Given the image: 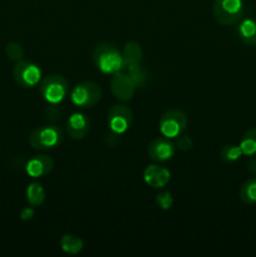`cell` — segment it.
Instances as JSON below:
<instances>
[{"instance_id": "1", "label": "cell", "mask_w": 256, "mask_h": 257, "mask_svg": "<svg viewBox=\"0 0 256 257\" xmlns=\"http://www.w3.org/2000/svg\"><path fill=\"white\" fill-rule=\"evenodd\" d=\"M93 62L105 74H114L123 68V55L115 45L102 43L93 50Z\"/></svg>"}, {"instance_id": "2", "label": "cell", "mask_w": 256, "mask_h": 257, "mask_svg": "<svg viewBox=\"0 0 256 257\" xmlns=\"http://www.w3.org/2000/svg\"><path fill=\"white\" fill-rule=\"evenodd\" d=\"M63 137V131L57 125H43L33 131L29 136V145L38 151L52 150L62 143Z\"/></svg>"}, {"instance_id": "3", "label": "cell", "mask_w": 256, "mask_h": 257, "mask_svg": "<svg viewBox=\"0 0 256 257\" xmlns=\"http://www.w3.org/2000/svg\"><path fill=\"white\" fill-rule=\"evenodd\" d=\"M245 7L242 0H215L213 17L221 25H233L243 17Z\"/></svg>"}, {"instance_id": "4", "label": "cell", "mask_w": 256, "mask_h": 257, "mask_svg": "<svg viewBox=\"0 0 256 257\" xmlns=\"http://www.w3.org/2000/svg\"><path fill=\"white\" fill-rule=\"evenodd\" d=\"M39 92L47 102L57 104L67 97L69 92V83L62 75H49L42 80L39 85Z\"/></svg>"}, {"instance_id": "5", "label": "cell", "mask_w": 256, "mask_h": 257, "mask_svg": "<svg viewBox=\"0 0 256 257\" xmlns=\"http://www.w3.org/2000/svg\"><path fill=\"white\" fill-rule=\"evenodd\" d=\"M73 104L79 108H90L97 104L102 98V89L94 82H82L72 90Z\"/></svg>"}, {"instance_id": "6", "label": "cell", "mask_w": 256, "mask_h": 257, "mask_svg": "<svg viewBox=\"0 0 256 257\" xmlns=\"http://www.w3.org/2000/svg\"><path fill=\"white\" fill-rule=\"evenodd\" d=\"M187 127V117L182 110L170 109L160 119V131L166 138L180 137Z\"/></svg>"}, {"instance_id": "7", "label": "cell", "mask_w": 256, "mask_h": 257, "mask_svg": "<svg viewBox=\"0 0 256 257\" xmlns=\"http://www.w3.org/2000/svg\"><path fill=\"white\" fill-rule=\"evenodd\" d=\"M13 77L18 85L23 88H33L39 83L42 70L37 64L29 60H19L13 68Z\"/></svg>"}, {"instance_id": "8", "label": "cell", "mask_w": 256, "mask_h": 257, "mask_svg": "<svg viewBox=\"0 0 256 257\" xmlns=\"http://www.w3.org/2000/svg\"><path fill=\"white\" fill-rule=\"evenodd\" d=\"M132 110L127 105H114L108 112V125L115 133H123L130 128L132 123Z\"/></svg>"}, {"instance_id": "9", "label": "cell", "mask_w": 256, "mask_h": 257, "mask_svg": "<svg viewBox=\"0 0 256 257\" xmlns=\"http://www.w3.org/2000/svg\"><path fill=\"white\" fill-rule=\"evenodd\" d=\"M135 84L131 79L130 74L119 72L114 73L110 80V90L115 98L120 100H131L135 95Z\"/></svg>"}, {"instance_id": "10", "label": "cell", "mask_w": 256, "mask_h": 257, "mask_svg": "<svg viewBox=\"0 0 256 257\" xmlns=\"http://www.w3.org/2000/svg\"><path fill=\"white\" fill-rule=\"evenodd\" d=\"M176 147L168 138L160 137L153 140L148 146V156L155 162H165L175 156Z\"/></svg>"}, {"instance_id": "11", "label": "cell", "mask_w": 256, "mask_h": 257, "mask_svg": "<svg viewBox=\"0 0 256 257\" xmlns=\"http://www.w3.org/2000/svg\"><path fill=\"white\" fill-rule=\"evenodd\" d=\"M89 119L84 113H73L69 119L67 120L68 135L73 140H82L89 132Z\"/></svg>"}, {"instance_id": "12", "label": "cell", "mask_w": 256, "mask_h": 257, "mask_svg": "<svg viewBox=\"0 0 256 257\" xmlns=\"http://www.w3.org/2000/svg\"><path fill=\"white\" fill-rule=\"evenodd\" d=\"M53 167H54V162L48 156H35L32 160L28 161L27 163V173L33 178L43 177V176L48 175L52 172Z\"/></svg>"}, {"instance_id": "13", "label": "cell", "mask_w": 256, "mask_h": 257, "mask_svg": "<svg viewBox=\"0 0 256 257\" xmlns=\"http://www.w3.org/2000/svg\"><path fill=\"white\" fill-rule=\"evenodd\" d=\"M145 181L148 186L155 188H162L170 181V172L165 167L150 166L145 171Z\"/></svg>"}, {"instance_id": "14", "label": "cell", "mask_w": 256, "mask_h": 257, "mask_svg": "<svg viewBox=\"0 0 256 257\" xmlns=\"http://www.w3.org/2000/svg\"><path fill=\"white\" fill-rule=\"evenodd\" d=\"M123 67L127 68L128 70L132 68L140 67L141 62L143 59L142 48L138 43L128 42L125 44L124 50H123Z\"/></svg>"}, {"instance_id": "15", "label": "cell", "mask_w": 256, "mask_h": 257, "mask_svg": "<svg viewBox=\"0 0 256 257\" xmlns=\"http://www.w3.org/2000/svg\"><path fill=\"white\" fill-rule=\"evenodd\" d=\"M237 35L245 44L256 47V20L243 19L237 27Z\"/></svg>"}, {"instance_id": "16", "label": "cell", "mask_w": 256, "mask_h": 257, "mask_svg": "<svg viewBox=\"0 0 256 257\" xmlns=\"http://www.w3.org/2000/svg\"><path fill=\"white\" fill-rule=\"evenodd\" d=\"M238 146L242 151V155L247 156V157L256 156V127L250 128L243 133Z\"/></svg>"}, {"instance_id": "17", "label": "cell", "mask_w": 256, "mask_h": 257, "mask_svg": "<svg viewBox=\"0 0 256 257\" xmlns=\"http://www.w3.org/2000/svg\"><path fill=\"white\" fill-rule=\"evenodd\" d=\"M240 198L243 203L255 205L256 203V177L248 178L240 188Z\"/></svg>"}, {"instance_id": "18", "label": "cell", "mask_w": 256, "mask_h": 257, "mask_svg": "<svg viewBox=\"0 0 256 257\" xmlns=\"http://www.w3.org/2000/svg\"><path fill=\"white\" fill-rule=\"evenodd\" d=\"M27 197L32 206H35V207H37V206H40L44 202L45 198L44 188H43L42 185H39V183H30V185L28 186Z\"/></svg>"}, {"instance_id": "19", "label": "cell", "mask_w": 256, "mask_h": 257, "mask_svg": "<svg viewBox=\"0 0 256 257\" xmlns=\"http://www.w3.org/2000/svg\"><path fill=\"white\" fill-rule=\"evenodd\" d=\"M60 246H62L63 251L70 253V255H74V253H78L82 250L83 242L80 238L75 237V236L65 235L60 240Z\"/></svg>"}, {"instance_id": "20", "label": "cell", "mask_w": 256, "mask_h": 257, "mask_svg": "<svg viewBox=\"0 0 256 257\" xmlns=\"http://www.w3.org/2000/svg\"><path fill=\"white\" fill-rule=\"evenodd\" d=\"M242 156V151H241L240 146L235 145H227L221 150L220 158L225 163H233Z\"/></svg>"}, {"instance_id": "21", "label": "cell", "mask_w": 256, "mask_h": 257, "mask_svg": "<svg viewBox=\"0 0 256 257\" xmlns=\"http://www.w3.org/2000/svg\"><path fill=\"white\" fill-rule=\"evenodd\" d=\"M128 72H130V77L131 79H132L135 87L141 88L146 84V82H147V74H146L145 70L141 68V65L140 67L132 68V69H130Z\"/></svg>"}, {"instance_id": "22", "label": "cell", "mask_w": 256, "mask_h": 257, "mask_svg": "<svg viewBox=\"0 0 256 257\" xmlns=\"http://www.w3.org/2000/svg\"><path fill=\"white\" fill-rule=\"evenodd\" d=\"M5 53L9 57V59L14 60V62H19L23 59V55H24V50H23L22 45L18 44V43H9L5 48Z\"/></svg>"}, {"instance_id": "23", "label": "cell", "mask_w": 256, "mask_h": 257, "mask_svg": "<svg viewBox=\"0 0 256 257\" xmlns=\"http://www.w3.org/2000/svg\"><path fill=\"white\" fill-rule=\"evenodd\" d=\"M157 203L163 208V210H167L172 205V196L170 192H162L157 196Z\"/></svg>"}, {"instance_id": "24", "label": "cell", "mask_w": 256, "mask_h": 257, "mask_svg": "<svg viewBox=\"0 0 256 257\" xmlns=\"http://www.w3.org/2000/svg\"><path fill=\"white\" fill-rule=\"evenodd\" d=\"M192 145H193L192 140H191L188 136H181V137L177 140V143H176L178 150L182 151V152H186V151L191 150Z\"/></svg>"}, {"instance_id": "25", "label": "cell", "mask_w": 256, "mask_h": 257, "mask_svg": "<svg viewBox=\"0 0 256 257\" xmlns=\"http://www.w3.org/2000/svg\"><path fill=\"white\" fill-rule=\"evenodd\" d=\"M20 216H22L23 220H25V221L30 220V218H32L33 216H34V211H33L30 207H27V208H24V210L22 211Z\"/></svg>"}, {"instance_id": "26", "label": "cell", "mask_w": 256, "mask_h": 257, "mask_svg": "<svg viewBox=\"0 0 256 257\" xmlns=\"http://www.w3.org/2000/svg\"><path fill=\"white\" fill-rule=\"evenodd\" d=\"M247 170L250 171V172L256 173V156L251 157L250 161L247 162Z\"/></svg>"}]
</instances>
